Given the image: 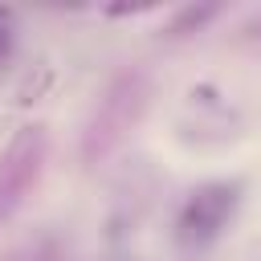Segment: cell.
<instances>
[{"label": "cell", "mask_w": 261, "mask_h": 261, "mask_svg": "<svg viewBox=\"0 0 261 261\" xmlns=\"http://www.w3.org/2000/svg\"><path fill=\"white\" fill-rule=\"evenodd\" d=\"M8 45H12V33H8V16L0 12V57H8Z\"/></svg>", "instance_id": "obj_4"}, {"label": "cell", "mask_w": 261, "mask_h": 261, "mask_svg": "<svg viewBox=\"0 0 261 261\" xmlns=\"http://www.w3.org/2000/svg\"><path fill=\"white\" fill-rule=\"evenodd\" d=\"M232 208H237V184H204V188H196L184 200L179 220H175L179 241L184 245H208L228 224Z\"/></svg>", "instance_id": "obj_3"}, {"label": "cell", "mask_w": 261, "mask_h": 261, "mask_svg": "<svg viewBox=\"0 0 261 261\" xmlns=\"http://www.w3.org/2000/svg\"><path fill=\"white\" fill-rule=\"evenodd\" d=\"M143 102H147V82H143V73H122V77L110 82V90L102 94V102H98V110H94V118H90V126H86V139H82L86 163H98L102 155H110V151L126 139V130H130V126L139 122V114H143Z\"/></svg>", "instance_id": "obj_1"}, {"label": "cell", "mask_w": 261, "mask_h": 261, "mask_svg": "<svg viewBox=\"0 0 261 261\" xmlns=\"http://www.w3.org/2000/svg\"><path fill=\"white\" fill-rule=\"evenodd\" d=\"M45 130L41 126H20L4 151H0V224L29 200V192L37 188L41 179V167H45Z\"/></svg>", "instance_id": "obj_2"}]
</instances>
